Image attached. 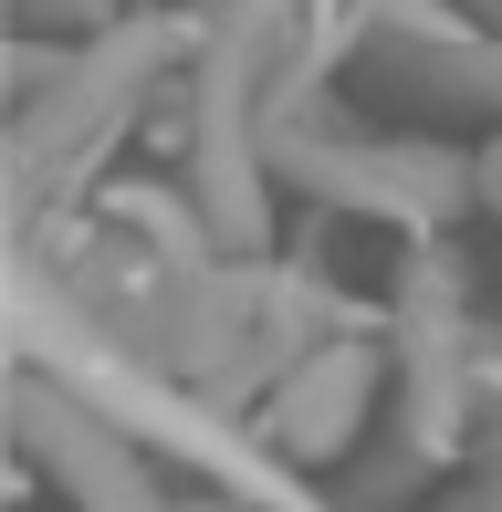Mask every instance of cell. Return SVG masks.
Listing matches in <instances>:
<instances>
[{"instance_id":"6da1fadb","label":"cell","mask_w":502,"mask_h":512,"mask_svg":"<svg viewBox=\"0 0 502 512\" xmlns=\"http://www.w3.org/2000/svg\"><path fill=\"white\" fill-rule=\"evenodd\" d=\"M11 335H21V366L74 387L95 418H116L126 439H147V450L178 460L189 481H210V492H231V502H262V512H346V502L304 492V481L283 471L293 450H262L210 387H189L168 356H147L136 335H116V324L84 304V283L53 251H32V241H21V272H11Z\"/></svg>"},{"instance_id":"7a4b0ae2","label":"cell","mask_w":502,"mask_h":512,"mask_svg":"<svg viewBox=\"0 0 502 512\" xmlns=\"http://www.w3.org/2000/svg\"><path fill=\"white\" fill-rule=\"evenodd\" d=\"M178 42H189V21H116V32H95V53H74L53 84L21 95V115H11V220H21V241L95 189V168L126 147V126L168 84Z\"/></svg>"},{"instance_id":"3957f363","label":"cell","mask_w":502,"mask_h":512,"mask_svg":"<svg viewBox=\"0 0 502 512\" xmlns=\"http://www.w3.org/2000/svg\"><path fill=\"white\" fill-rule=\"evenodd\" d=\"M482 398V335H471V272L440 230H419L398 262V450L367 481V502H398L461 450V418Z\"/></svg>"},{"instance_id":"277c9868","label":"cell","mask_w":502,"mask_h":512,"mask_svg":"<svg viewBox=\"0 0 502 512\" xmlns=\"http://www.w3.org/2000/svg\"><path fill=\"white\" fill-rule=\"evenodd\" d=\"M356 21H367V63L387 95L429 105V115H482L502 126V32L471 11H450V0H356Z\"/></svg>"},{"instance_id":"5b68a950","label":"cell","mask_w":502,"mask_h":512,"mask_svg":"<svg viewBox=\"0 0 502 512\" xmlns=\"http://www.w3.org/2000/svg\"><path fill=\"white\" fill-rule=\"evenodd\" d=\"M11 439L32 450V471L53 481L74 512H189V502L157 492L147 439H126L116 418H95L74 387L42 377V366H21V377H11Z\"/></svg>"},{"instance_id":"8992f818","label":"cell","mask_w":502,"mask_h":512,"mask_svg":"<svg viewBox=\"0 0 502 512\" xmlns=\"http://www.w3.org/2000/svg\"><path fill=\"white\" fill-rule=\"evenodd\" d=\"M377 387H387V356L356 345V335L325 345V356H293L283 377H272V439H283L293 460H335L356 429H367Z\"/></svg>"},{"instance_id":"52a82bcc","label":"cell","mask_w":502,"mask_h":512,"mask_svg":"<svg viewBox=\"0 0 502 512\" xmlns=\"http://www.w3.org/2000/svg\"><path fill=\"white\" fill-rule=\"evenodd\" d=\"M482 209H502V147H482Z\"/></svg>"},{"instance_id":"ba28073f","label":"cell","mask_w":502,"mask_h":512,"mask_svg":"<svg viewBox=\"0 0 502 512\" xmlns=\"http://www.w3.org/2000/svg\"><path fill=\"white\" fill-rule=\"evenodd\" d=\"M189 512H231V492H220V502H189ZM241 512H262V502H241Z\"/></svg>"},{"instance_id":"9c48e42d","label":"cell","mask_w":502,"mask_h":512,"mask_svg":"<svg viewBox=\"0 0 502 512\" xmlns=\"http://www.w3.org/2000/svg\"><path fill=\"white\" fill-rule=\"evenodd\" d=\"M482 512H502V481H492V492H482Z\"/></svg>"}]
</instances>
